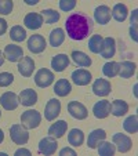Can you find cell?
Instances as JSON below:
<instances>
[{
    "label": "cell",
    "mask_w": 138,
    "mask_h": 156,
    "mask_svg": "<svg viewBox=\"0 0 138 156\" xmlns=\"http://www.w3.org/2000/svg\"><path fill=\"white\" fill-rule=\"evenodd\" d=\"M65 29H66V35L72 40H83L90 35L93 29V21L88 15L82 14V12H75L66 18Z\"/></svg>",
    "instance_id": "6da1fadb"
},
{
    "label": "cell",
    "mask_w": 138,
    "mask_h": 156,
    "mask_svg": "<svg viewBox=\"0 0 138 156\" xmlns=\"http://www.w3.org/2000/svg\"><path fill=\"white\" fill-rule=\"evenodd\" d=\"M10 137L11 141L17 145H25L29 140V133L28 129L22 124H12L10 127Z\"/></svg>",
    "instance_id": "7a4b0ae2"
},
{
    "label": "cell",
    "mask_w": 138,
    "mask_h": 156,
    "mask_svg": "<svg viewBox=\"0 0 138 156\" xmlns=\"http://www.w3.org/2000/svg\"><path fill=\"white\" fill-rule=\"evenodd\" d=\"M40 122H41V115L36 109H28V111H25L21 115V123H22V126L27 127L28 130L39 127Z\"/></svg>",
    "instance_id": "3957f363"
},
{
    "label": "cell",
    "mask_w": 138,
    "mask_h": 156,
    "mask_svg": "<svg viewBox=\"0 0 138 156\" xmlns=\"http://www.w3.org/2000/svg\"><path fill=\"white\" fill-rule=\"evenodd\" d=\"M112 144L115 145V148L120 153L129 152L133 147L131 138L129 136H126V134H122V133H116V134L112 136Z\"/></svg>",
    "instance_id": "277c9868"
},
{
    "label": "cell",
    "mask_w": 138,
    "mask_h": 156,
    "mask_svg": "<svg viewBox=\"0 0 138 156\" xmlns=\"http://www.w3.org/2000/svg\"><path fill=\"white\" fill-rule=\"evenodd\" d=\"M58 148V142H57V138L54 137L48 136V137H44V138L40 140L39 142V153L44 156H50V155H54Z\"/></svg>",
    "instance_id": "5b68a950"
},
{
    "label": "cell",
    "mask_w": 138,
    "mask_h": 156,
    "mask_svg": "<svg viewBox=\"0 0 138 156\" xmlns=\"http://www.w3.org/2000/svg\"><path fill=\"white\" fill-rule=\"evenodd\" d=\"M54 82V73L47 68H41L37 71V73L35 75V83L36 86L41 88H46L48 86H51Z\"/></svg>",
    "instance_id": "8992f818"
},
{
    "label": "cell",
    "mask_w": 138,
    "mask_h": 156,
    "mask_svg": "<svg viewBox=\"0 0 138 156\" xmlns=\"http://www.w3.org/2000/svg\"><path fill=\"white\" fill-rule=\"evenodd\" d=\"M68 112L72 118L77 119V120H84L88 115V111L82 102L79 101H71L68 104Z\"/></svg>",
    "instance_id": "52a82bcc"
},
{
    "label": "cell",
    "mask_w": 138,
    "mask_h": 156,
    "mask_svg": "<svg viewBox=\"0 0 138 156\" xmlns=\"http://www.w3.org/2000/svg\"><path fill=\"white\" fill-rule=\"evenodd\" d=\"M28 48H29L30 53L33 54H40L44 51L47 43H46V39L41 35H32L29 39H28Z\"/></svg>",
    "instance_id": "ba28073f"
},
{
    "label": "cell",
    "mask_w": 138,
    "mask_h": 156,
    "mask_svg": "<svg viewBox=\"0 0 138 156\" xmlns=\"http://www.w3.org/2000/svg\"><path fill=\"white\" fill-rule=\"evenodd\" d=\"M59 113H61V102L57 98L48 100L46 104V108H44V118L51 122L55 118H58Z\"/></svg>",
    "instance_id": "9c48e42d"
},
{
    "label": "cell",
    "mask_w": 138,
    "mask_h": 156,
    "mask_svg": "<svg viewBox=\"0 0 138 156\" xmlns=\"http://www.w3.org/2000/svg\"><path fill=\"white\" fill-rule=\"evenodd\" d=\"M112 91L111 82H108L106 79H101L98 77L94 83H93V93L98 97H106L109 93Z\"/></svg>",
    "instance_id": "30bf717a"
},
{
    "label": "cell",
    "mask_w": 138,
    "mask_h": 156,
    "mask_svg": "<svg viewBox=\"0 0 138 156\" xmlns=\"http://www.w3.org/2000/svg\"><path fill=\"white\" fill-rule=\"evenodd\" d=\"M0 104L6 111H14L15 108L19 104V100H18V95L12 91H6L4 94H2L0 97Z\"/></svg>",
    "instance_id": "8fae6325"
},
{
    "label": "cell",
    "mask_w": 138,
    "mask_h": 156,
    "mask_svg": "<svg viewBox=\"0 0 138 156\" xmlns=\"http://www.w3.org/2000/svg\"><path fill=\"white\" fill-rule=\"evenodd\" d=\"M4 58H7L10 62H19L24 57V51L17 44H9L4 48Z\"/></svg>",
    "instance_id": "7c38bea8"
},
{
    "label": "cell",
    "mask_w": 138,
    "mask_h": 156,
    "mask_svg": "<svg viewBox=\"0 0 138 156\" xmlns=\"http://www.w3.org/2000/svg\"><path fill=\"white\" fill-rule=\"evenodd\" d=\"M35 71V61L30 57H22L19 62H18V72L24 77H30Z\"/></svg>",
    "instance_id": "4fadbf2b"
},
{
    "label": "cell",
    "mask_w": 138,
    "mask_h": 156,
    "mask_svg": "<svg viewBox=\"0 0 138 156\" xmlns=\"http://www.w3.org/2000/svg\"><path fill=\"white\" fill-rule=\"evenodd\" d=\"M93 113L97 119H105L109 116L111 113V102L106 100H102V101H98V102L94 104L93 106Z\"/></svg>",
    "instance_id": "5bb4252c"
},
{
    "label": "cell",
    "mask_w": 138,
    "mask_h": 156,
    "mask_svg": "<svg viewBox=\"0 0 138 156\" xmlns=\"http://www.w3.org/2000/svg\"><path fill=\"white\" fill-rule=\"evenodd\" d=\"M43 22H44L43 17H41V14H39V12H29V14H27L24 18V25L28 29H32V30L41 28Z\"/></svg>",
    "instance_id": "9a60e30c"
},
{
    "label": "cell",
    "mask_w": 138,
    "mask_h": 156,
    "mask_svg": "<svg viewBox=\"0 0 138 156\" xmlns=\"http://www.w3.org/2000/svg\"><path fill=\"white\" fill-rule=\"evenodd\" d=\"M94 20L97 24L100 25H106L111 21V9L105 4L102 6H98L94 10Z\"/></svg>",
    "instance_id": "2e32d148"
},
{
    "label": "cell",
    "mask_w": 138,
    "mask_h": 156,
    "mask_svg": "<svg viewBox=\"0 0 138 156\" xmlns=\"http://www.w3.org/2000/svg\"><path fill=\"white\" fill-rule=\"evenodd\" d=\"M72 80L76 86H87L91 82L93 76L87 69H76V71L72 72Z\"/></svg>",
    "instance_id": "e0dca14e"
},
{
    "label": "cell",
    "mask_w": 138,
    "mask_h": 156,
    "mask_svg": "<svg viewBox=\"0 0 138 156\" xmlns=\"http://www.w3.org/2000/svg\"><path fill=\"white\" fill-rule=\"evenodd\" d=\"M116 53V41H115L113 37H105L102 41V48H101V57L105 59H109L115 55Z\"/></svg>",
    "instance_id": "ac0fdd59"
},
{
    "label": "cell",
    "mask_w": 138,
    "mask_h": 156,
    "mask_svg": "<svg viewBox=\"0 0 138 156\" xmlns=\"http://www.w3.org/2000/svg\"><path fill=\"white\" fill-rule=\"evenodd\" d=\"M18 100L24 106H32L37 102V93L32 88H25L18 95Z\"/></svg>",
    "instance_id": "d6986e66"
},
{
    "label": "cell",
    "mask_w": 138,
    "mask_h": 156,
    "mask_svg": "<svg viewBox=\"0 0 138 156\" xmlns=\"http://www.w3.org/2000/svg\"><path fill=\"white\" fill-rule=\"evenodd\" d=\"M105 138H106L105 130H102V129L93 130V131L88 134V140H87L88 148H91V149H95V148L98 147V144H100L102 140H105Z\"/></svg>",
    "instance_id": "ffe728a7"
},
{
    "label": "cell",
    "mask_w": 138,
    "mask_h": 156,
    "mask_svg": "<svg viewBox=\"0 0 138 156\" xmlns=\"http://www.w3.org/2000/svg\"><path fill=\"white\" fill-rule=\"evenodd\" d=\"M69 65V57L66 54H57L51 59V68L55 72H62L68 68Z\"/></svg>",
    "instance_id": "44dd1931"
},
{
    "label": "cell",
    "mask_w": 138,
    "mask_h": 156,
    "mask_svg": "<svg viewBox=\"0 0 138 156\" xmlns=\"http://www.w3.org/2000/svg\"><path fill=\"white\" fill-rule=\"evenodd\" d=\"M68 129V123L65 120H57L55 123H53L48 129V136L54 137V138H61L65 136Z\"/></svg>",
    "instance_id": "7402d4cb"
},
{
    "label": "cell",
    "mask_w": 138,
    "mask_h": 156,
    "mask_svg": "<svg viewBox=\"0 0 138 156\" xmlns=\"http://www.w3.org/2000/svg\"><path fill=\"white\" fill-rule=\"evenodd\" d=\"M129 112V104L123 100H115L111 104V113L116 118H120V116L126 115Z\"/></svg>",
    "instance_id": "603a6c76"
},
{
    "label": "cell",
    "mask_w": 138,
    "mask_h": 156,
    "mask_svg": "<svg viewBox=\"0 0 138 156\" xmlns=\"http://www.w3.org/2000/svg\"><path fill=\"white\" fill-rule=\"evenodd\" d=\"M72 91V86L69 83V80L66 79H59L55 82V86H54V93L59 97H66L69 93Z\"/></svg>",
    "instance_id": "cb8c5ba5"
},
{
    "label": "cell",
    "mask_w": 138,
    "mask_h": 156,
    "mask_svg": "<svg viewBox=\"0 0 138 156\" xmlns=\"http://www.w3.org/2000/svg\"><path fill=\"white\" fill-rule=\"evenodd\" d=\"M120 65V68H119V76L122 79H130L133 75L135 73V64L131 61H123Z\"/></svg>",
    "instance_id": "d4e9b609"
},
{
    "label": "cell",
    "mask_w": 138,
    "mask_h": 156,
    "mask_svg": "<svg viewBox=\"0 0 138 156\" xmlns=\"http://www.w3.org/2000/svg\"><path fill=\"white\" fill-rule=\"evenodd\" d=\"M72 59H73V62L76 65H79V66H83V68H88L91 65V58L87 55L86 53H83V51H72L71 54Z\"/></svg>",
    "instance_id": "484cf974"
},
{
    "label": "cell",
    "mask_w": 138,
    "mask_h": 156,
    "mask_svg": "<svg viewBox=\"0 0 138 156\" xmlns=\"http://www.w3.org/2000/svg\"><path fill=\"white\" fill-rule=\"evenodd\" d=\"M68 141L72 147H80V145L84 142V133L79 129H72L68 134Z\"/></svg>",
    "instance_id": "4316f807"
},
{
    "label": "cell",
    "mask_w": 138,
    "mask_h": 156,
    "mask_svg": "<svg viewBox=\"0 0 138 156\" xmlns=\"http://www.w3.org/2000/svg\"><path fill=\"white\" fill-rule=\"evenodd\" d=\"M127 14H129V10H127V6L123 3H118L113 6V10H112V17L113 20H116L118 22H123L127 18Z\"/></svg>",
    "instance_id": "83f0119b"
},
{
    "label": "cell",
    "mask_w": 138,
    "mask_h": 156,
    "mask_svg": "<svg viewBox=\"0 0 138 156\" xmlns=\"http://www.w3.org/2000/svg\"><path fill=\"white\" fill-rule=\"evenodd\" d=\"M48 40H50V44L53 46V47H59V46L64 43V40H65L64 29H61V28H55V29H53L51 30V33H50Z\"/></svg>",
    "instance_id": "f1b7e54d"
},
{
    "label": "cell",
    "mask_w": 138,
    "mask_h": 156,
    "mask_svg": "<svg viewBox=\"0 0 138 156\" xmlns=\"http://www.w3.org/2000/svg\"><path fill=\"white\" fill-rule=\"evenodd\" d=\"M102 41L104 37L101 35H93L88 40V46L87 47L90 48L91 53L94 54H100L101 53V48H102Z\"/></svg>",
    "instance_id": "f546056e"
},
{
    "label": "cell",
    "mask_w": 138,
    "mask_h": 156,
    "mask_svg": "<svg viewBox=\"0 0 138 156\" xmlns=\"http://www.w3.org/2000/svg\"><path fill=\"white\" fill-rule=\"evenodd\" d=\"M119 68H120L119 62H115V61L106 62V64L102 66V73L105 75L106 77L111 79V77H115L116 75H119Z\"/></svg>",
    "instance_id": "4dcf8cb0"
},
{
    "label": "cell",
    "mask_w": 138,
    "mask_h": 156,
    "mask_svg": "<svg viewBox=\"0 0 138 156\" xmlns=\"http://www.w3.org/2000/svg\"><path fill=\"white\" fill-rule=\"evenodd\" d=\"M41 17H43V21L46 24L51 25V24H55V22L59 21V12L53 9H46L41 11Z\"/></svg>",
    "instance_id": "1f68e13d"
},
{
    "label": "cell",
    "mask_w": 138,
    "mask_h": 156,
    "mask_svg": "<svg viewBox=\"0 0 138 156\" xmlns=\"http://www.w3.org/2000/svg\"><path fill=\"white\" fill-rule=\"evenodd\" d=\"M123 129L130 134H135L138 131V118L137 115H131L123 122Z\"/></svg>",
    "instance_id": "d6a6232c"
},
{
    "label": "cell",
    "mask_w": 138,
    "mask_h": 156,
    "mask_svg": "<svg viewBox=\"0 0 138 156\" xmlns=\"http://www.w3.org/2000/svg\"><path fill=\"white\" fill-rule=\"evenodd\" d=\"M97 149H98V153H100L101 156H113L115 152H116L115 145L111 144V142L104 141V140L100 142V144H98Z\"/></svg>",
    "instance_id": "836d02e7"
},
{
    "label": "cell",
    "mask_w": 138,
    "mask_h": 156,
    "mask_svg": "<svg viewBox=\"0 0 138 156\" xmlns=\"http://www.w3.org/2000/svg\"><path fill=\"white\" fill-rule=\"evenodd\" d=\"M10 37L14 41H24L27 39V30L22 27H19V25H15L10 30Z\"/></svg>",
    "instance_id": "e575fe53"
},
{
    "label": "cell",
    "mask_w": 138,
    "mask_h": 156,
    "mask_svg": "<svg viewBox=\"0 0 138 156\" xmlns=\"http://www.w3.org/2000/svg\"><path fill=\"white\" fill-rule=\"evenodd\" d=\"M12 4L11 0H0V14L2 15H9L12 11Z\"/></svg>",
    "instance_id": "d590c367"
},
{
    "label": "cell",
    "mask_w": 138,
    "mask_h": 156,
    "mask_svg": "<svg viewBox=\"0 0 138 156\" xmlns=\"http://www.w3.org/2000/svg\"><path fill=\"white\" fill-rule=\"evenodd\" d=\"M14 82V76L10 72H2L0 73V87H7Z\"/></svg>",
    "instance_id": "8d00e7d4"
},
{
    "label": "cell",
    "mask_w": 138,
    "mask_h": 156,
    "mask_svg": "<svg viewBox=\"0 0 138 156\" xmlns=\"http://www.w3.org/2000/svg\"><path fill=\"white\" fill-rule=\"evenodd\" d=\"M76 6V0H59V9L62 11H71Z\"/></svg>",
    "instance_id": "74e56055"
},
{
    "label": "cell",
    "mask_w": 138,
    "mask_h": 156,
    "mask_svg": "<svg viewBox=\"0 0 138 156\" xmlns=\"http://www.w3.org/2000/svg\"><path fill=\"white\" fill-rule=\"evenodd\" d=\"M59 155H61V156H65V155L75 156V155H76V152H75L73 149H71V148H64V149L59 151Z\"/></svg>",
    "instance_id": "f35d334b"
},
{
    "label": "cell",
    "mask_w": 138,
    "mask_h": 156,
    "mask_svg": "<svg viewBox=\"0 0 138 156\" xmlns=\"http://www.w3.org/2000/svg\"><path fill=\"white\" fill-rule=\"evenodd\" d=\"M7 30V22L6 20H3V18H0V36L4 35Z\"/></svg>",
    "instance_id": "ab89813d"
},
{
    "label": "cell",
    "mask_w": 138,
    "mask_h": 156,
    "mask_svg": "<svg viewBox=\"0 0 138 156\" xmlns=\"http://www.w3.org/2000/svg\"><path fill=\"white\" fill-rule=\"evenodd\" d=\"M14 155H15V156H19V155H27V156H30V151L25 149V148H19V149L15 151Z\"/></svg>",
    "instance_id": "60d3db41"
},
{
    "label": "cell",
    "mask_w": 138,
    "mask_h": 156,
    "mask_svg": "<svg viewBox=\"0 0 138 156\" xmlns=\"http://www.w3.org/2000/svg\"><path fill=\"white\" fill-rule=\"evenodd\" d=\"M137 12L138 10H134L131 14V27H135V28H137Z\"/></svg>",
    "instance_id": "b9f144b4"
},
{
    "label": "cell",
    "mask_w": 138,
    "mask_h": 156,
    "mask_svg": "<svg viewBox=\"0 0 138 156\" xmlns=\"http://www.w3.org/2000/svg\"><path fill=\"white\" fill-rule=\"evenodd\" d=\"M25 3L29 4V6H35V4L39 3V0H25Z\"/></svg>",
    "instance_id": "7bdbcfd3"
},
{
    "label": "cell",
    "mask_w": 138,
    "mask_h": 156,
    "mask_svg": "<svg viewBox=\"0 0 138 156\" xmlns=\"http://www.w3.org/2000/svg\"><path fill=\"white\" fill-rule=\"evenodd\" d=\"M3 62H4V54L0 51V66L3 65Z\"/></svg>",
    "instance_id": "ee69618b"
},
{
    "label": "cell",
    "mask_w": 138,
    "mask_h": 156,
    "mask_svg": "<svg viewBox=\"0 0 138 156\" xmlns=\"http://www.w3.org/2000/svg\"><path fill=\"white\" fill-rule=\"evenodd\" d=\"M3 140H4V133H3V130L0 129V144L3 142Z\"/></svg>",
    "instance_id": "f6af8a7d"
},
{
    "label": "cell",
    "mask_w": 138,
    "mask_h": 156,
    "mask_svg": "<svg viewBox=\"0 0 138 156\" xmlns=\"http://www.w3.org/2000/svg\"><path fill=\"white\" fill-rule=\"evenodd\" d=\"M0 116H2V112H0Z\"/></svg>",
    "instance_id": "bcb514c9"
}]
</instances>
